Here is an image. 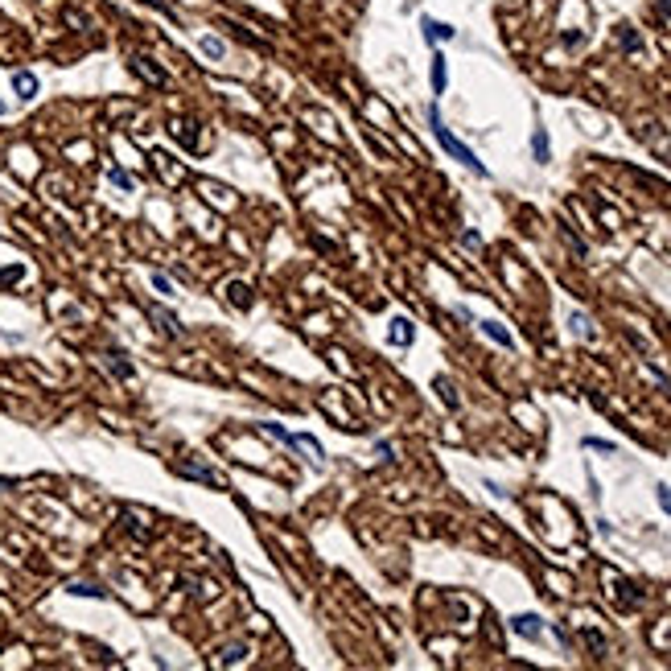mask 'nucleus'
Instances as JSON below:
<instances>
[{
  "instance_id": "obj_11",
  "label": "nucleus",
  "mask_w": 671,
  "mask_h": 671,
  "mask_svg": "<svg viewBox=\"0 0 671 671\" xmlns=\"http://www.w3.org/2000/svg\"><path fill=\"white\" fill-rule=\"evenodd\" d=\"M107 181H111V185H120L124 194H132V190H136L132 173H128V169H120V165H111V169H107Z\"/></svg>"
},
{
  "instance_id": "obj_14",
  "label": "nucleus",
  "mask_w": 671,
  "mask_h": 671,
  "mask_svg": "<svg viewBox=\"0 0 671 671\" xmlns=\"http://www.w3.org/2000/svg\"><path fill=\"white\" fill-rule=\"evenodd\" d=\"M437 391H441V400H445V408H457L462 400H457V391H453V383L449 379H437Z\"/></svg>"
},
{
  "instance_id": "obj_21",
  "label": "nucleus",
  "mask_w": 671,
  "mask_h": 671,
  "mask_svg": "<svg viewBox=\"0 0 671 671\" xmlns=\"http://www.w3.org/2000/svg\"><path fill=\"white\" fill-rule=\"evenodd\" d=\"M466 247H482V235L478 231H466Z\"/></svg>"
},
{
  "instance_id": "obj_8",
  "label": "nucleus",
  "mask_w": 671,
  "mask_h": 671,
  "mask_svg": "<svg viewBox=\"0 0 671 671\" xmlns=\"http://www.w3.org/2000/svg\"><path fill=\"white\" fill-rule=\"evenodd\" d=\"M132 66H136V74H144L148 82H157V87H165V70H161V66H152V58H136Z\"/></svg>"
},
{
  "instance_id": "obj_22",
  "label": "nucleus",
  "mask_w": 671,
  "mask_h": 671,
  "mask_svg": "<svg viewBox=\"0 0 671 671\" xmlns=\"http://www.w3.org/2000/svg\"><path fill=\"white\" fill-rule=\"evenodd\" d=\"M659 12H671V0H659Z\"/></svg>"
},
{
  "instance_id": "obj_13",
  "label": "nucleus",
  "mask_w": 671,
  "mask_h": 671,
  "mask_svg": "<svg viewBox=\"0 0 671 671\" xmlns=\"http://www.w3.org/2000/svg\"><path fill=\"white\" fill-rule=\"evenodd\" d=\"M148 313L161 321V330H165V334H181V326H177V317H173V313H165V309H148Z\"/></svg>"
},
{
  "instance_id": "obj_16",
  "label": "nucleus",
  "mask_w": 671,
  "mask_h": 671,
  "mask_svg": "<svg viewBox=\"0 0 671 671\" xmlns=\"http://www.w3.org/2000/svg\"><path fill=\"white\" fill-rule=\"evenodd\" d=\"M569 326H573V334H577V338H589V317H585V313H573V317H569Z\"/></svg>"
},
{
  "instance_id": "obj_2",
  "label": "nucleus",
  "mask_w": 671,
  "mask_h": 671,
  "mask_svg": "<svg viewBox=\"0 0 671 671\" xmlns=\"http://www.w3.org/2000/svg\"><path fill=\"white\" fill-rule=\"evenodd\" d=\"M12 91H16V99H21V103H29V99H37L41 82H37V74H33V70H12Z\"/></svg>"
},
{
  "instance_id": "obj_20",
  "label": "nucleus",
  "mask_w": 671,
  "mask_h": 671,
  "mask_svg": "<svg viewBox=\"0 0 671 671\" xmlns=\"http://www.w3.org/2000/svg\"><path fill=\"white\" fill-rule=\"evenodd\" d=\"M659 507L671 515V490H668V486H659Z\"/></svg>"
},
{
  "instance_id": "obj_17",
  "label": "nucleus",
  "mask_w": 671,
  "mask_h": 671,
  "mask_svg": "<svg viewBox=\"0 0 671 671\" xmlns=\"http://www.w3.org/2000/svg\"><path fill=\"white\" fill-rule=\"evenodd\" d=\"M111 371L120 379H132V363H124V354H111Z\"/></svg>"
},
{
  "instance_id": "obj_6",
  "label": "nucleus",
  "mask_w": 671,
  "mask_h": 671,
  "mask_svg": "<svg viewBox=\"0 0 671 671\" xmlns=\"http://www.w3.org/2000/svg\"><path fill=\"white\" fill-rule=\"evenodd\" d=\"M177 474H181V478H198V482H206V486H223V478H218L214 470H202V466H190V462H181Z\"/></svg>"
},
{
  "instance_id": "obj_7",
  "label": "nucleus",
  "mask_w": 671,
  "mask_h": 671,
  "mask_svg": "<svg viewBox=\"0 0 671 671\" xmlns=\"http://www.w3.org/2000/svg\"><path fill=\"white\" fill-rule=\"evenodd\" d=\"M532 152H536V161H540V165H548V161H552V140H548V132H544V128H536V132H532Z\"/></svg>"
},
{
  "instance_id": "obj_4",
  "label": "nucleus",
  "mask_w": 671,
  "mask_h": 671,
  "mask_svg": "<svg viewBox=\"0 0 671 671\" xmlns=\"http://www.w3.org/2000/svg\"><path fill=\"white\" fill-rule=\"evenodd\" d=\"M198 54H202L206 62H214V66H218V62L227 58V41H223L218 33H202V37H198Z\"/></svg>"
},
{
  "instance_id": "obj_19",
  "label": "nucleus",
  "mask_w": 671,
  "mask_h": 671,
  "mask_svg": "<svg viewBox=\"0 0 671 671\" xmlns=\"http://www.w3.org/2000/svg\"><path fill=\"white\" fill-rule=\"evenodd\" d=\"M239 659H243V647H231V651L223 655V663H239Z\"/></svg>"
},
{
  "instance_id": "obj_9",
  "label": "nucleus",
  "mask_w": 671,
  "mask_h": 671,
  "mask_svg": "<svg viewBox=\"0 0 671 671\" xmlns=\"http://www.w3.org/2000/svg\"><path fill=\"white\" fill-rule=\"evenodd\" d=\"M449 70H445V54H433V95H445Z\"/></svg>"
},
{
  "instance_id": "obj_1",
  "label": "nucleus",
  "mask_w": 671,
  "mask_h": 671,
  "mask_svg": "<svg viewBox=\"0 0 671 671\" xmlns=\"http://www.w3.org/2000/svg\"><path fill=\"white\" fill-rule=\"evenodd\" d=\"M429 124H433V136L441 140V148H445L453 161H462V165H466V169H474L478 177H486V173H490V169H486V165L474 157V148H470V144H462V140H457V136L445 128V120H441V111H437V107H429Z\"/></svg>"
},
{
  "instance_id": "obj_15",
  "label": "nucleus",
  "mask_w": 671,
  "mask_h": 671,
  "mask_svg": "<svg viewBox=\"0 0 671 671\" xmlns=\"http://www.w3.org/2000/svg\"><path fill=\"white\" fill-rule=\"evenodd\" d=\"M152 288H157L161 297H173V280H169L165 272H152Z\"/></svg>"
},
{
  "instance_id": "obj_5",
  "label": "nucleus",
  "mask_w": 671,
  "mask_h": 671,
  "mask_svg": "<svg viewBox=\"0 0 671 671\" xmlns=\"http://www.w3.org/2000/svg\"><path fill=\"white\" fill-rule=\"evenodd\" d=\"M511 630L523 635V639H540V635H544V626H540L536 614H519V618H511Z\"/></svg>"
},
{
  "instance_id": "obj_3",
  "label": "nucleus",
  "mask_w": 671,
  "mask_h": 671,
  "mask_svg": "<svg viewBox=\"0 0 671 671\" xmlns=\"http://www.w3.org/2000/svg\"><path fill=\"white\" fill-rule=\"evenodd\" d=\"M420 29H424V41H433V45H441V41H453V37H457V29H453V25L433 21V16H420Z\"/></svg>"
},
{
  "instance_id": "obj_12",
  "label": "nucleus",
  "mask_w": 671,
  "mask_h": 671,
  "mask_svg": "<svg viewBox=\"0 0 671 671\" xmlns=\"http://www.w3.org/2000/svg\"><path fill=\"white\" fill-rule=\"evenodd\" d=\"M391 342H396V346H408V342H412V321L396 317V321H391Z\"/></svg>"
},
{
  "instance_id": "obj_10",
  "label": "nucleus",
  "mask_w": 671,
  "mask_h": 671,
  "mask_svg": "<svg viewBox=\"0 0 671 671\" xmlns=\"http://www.w3.org/2000/svg\"><path fill=\"white\" fill-rule=\"evenodd\" d=\"M482 334H486L490 342H499V346H507V350L515 346V338H511V334H507V330H503L499 321H482Z\"/></svg>"
},
{
  "instance_id": "obj_18",
  "label": "nucleus",
  "mask_w": 671,
  "mask_h": 671,
  "mask_svg": "<svg viewBox=\"0 0 671 671\" xmlns=\"http://www.w3.org/2000/svg\"><path fill=\"white\" fill-rule=\"evenodd\" d=\"M70 593H74V598H103V589H99V585H82V581H78V585H70Z\"/></svg>"
},
{
  "instance_id": "obj_23",
  "label": "nucleus",
  "mask_w": 671,
  "mask_h": 671,
  "mask_svg": "<svg viewBox=\"0 0 671 671\" xmlns=\"http://www.w3.org/2000/svg\"><path fill=\"white\" fill-rule=\"evenodd\" d=\"M4 111H8V103H4V99H0V115H4Z\"/></svg>"
}]
</instances>
